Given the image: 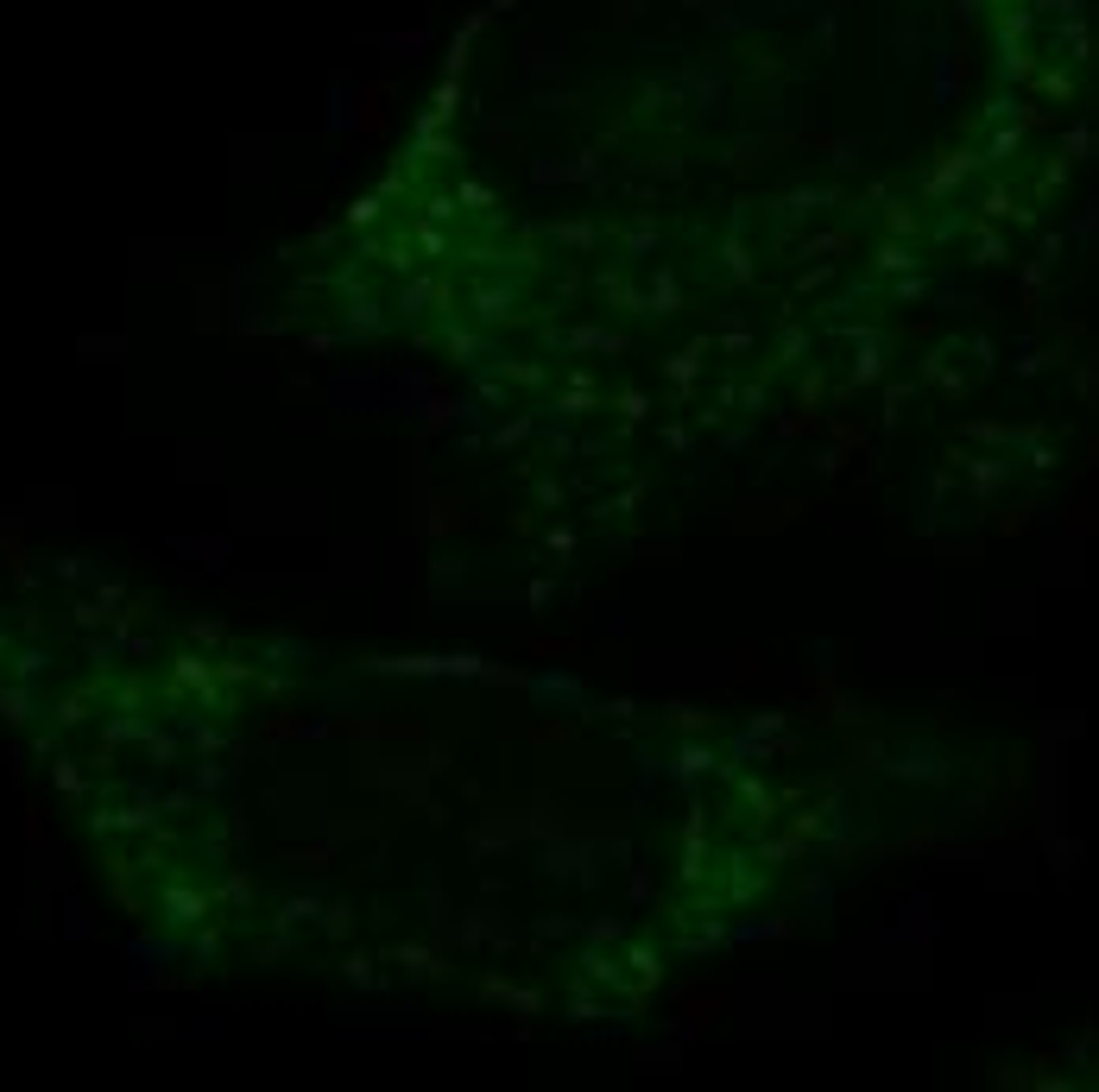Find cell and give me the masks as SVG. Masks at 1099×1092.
I'll list each match as a JSON object with an SVG mask.
<instances>
[{
    "label": "cell",
    "instance_id": "1",
    "mask_svg": "<svg viewBox=\"0 0 1099 1092\" xmlns=\"http://www.w3.org/2000/svg\"><path fill=\"white\" fill-rule=\"evenodd\" d=\"M525 694H531L538 707H569V714H582V701H587L582 676H576V670H563V663H550V670H538V676L525 682Z\"/></svg>",
    "mask_w": 1099,
    "mask_h": 1092
},
{
    "label": "cell",
    "instance_id": "2",
    "mask_svg": "<svg viewBox=\"0 0 1099 1092\" xmlns=\"http://www.w3.org/2000/svg\"><path fill=\"white\" fill-rule=\"evenodd\" d=\"M329 399L341 411H373V404H386V373H335Z\"/></svg>",
    "mask_w": 1099,
    "mask_h": 1092
},
{
    "label": "cell",
    "instance_id": "3",
    "mask_svg": "<svg viewBox=\"0 0 1099 1092\" xmlns=\"http://www.w3.org/2000/svg\"><path fill=\"white\" fill-rule=\"evenodd\" d=\"M475 316H480V328H487V323H513V316H518V291H513V285H487V278H480V285H475Z\"/></svg>",
    "mask_w": 1099,
    "mask_h": 1092
},
{
    "label": "cell",
    "instance_id": "4",
    "mask_svg": "<svg viewBox=\"0 0 1099 1092\" xmlns=\"http://www.w3.org/2000/svg\"><path fill=\"white\" fill-rule=\"evenodd\" d=\"M550 341H556V348H594V354H625V335H613V328H556V335H550Z\"/></svg>",
    "mask_w": 1099,
    "mask_h": 1092
},
{
    "label": "cell",
    "instance_id": "5",
    "mask_svg": "<svg viewBox=\"0 0 1099 1092\" xmlns=\"http://www.w3.org/2000/svg\"><path fill=\"white\" fill-rule=\"evenodd\" d=\"M386 404H392V411H424V404H430V379H424V373L386 379Z\"/></svg>",
    "mask_w": 1099,
    "mask_h": 1092
},
{
    "label": "cell",
    "instance_id": "6",
    "mask_svg": "<svg viewBox=\"0 0 1099 1092\" xmlns=\"http://www.w3.org/2000/svg\"><path fill=\"white\" fill-rule=\"evenodd\" d=\"M341 335H354V341H366V335H386L379 303H373V297H354V303H348V316H341Z\"/></svg>",
    "mask_w": 1099,
    "mask_h": 1092
},
{
    "label": "cell",
    "instance_id": "7",
    "mask_svg": "<svg viewBox=\"0 0 1099 1092\" xmlns=\"http://www.w3.org/2000/svg\"><path fill=\"white\" fill-rule=\"evenodd\" d=\"M392 960H399L404 973H417V979H437V973H442V960H437V953H430V947H411V941H404V947H392Z\"/></svg>",
    "mask_w": 1099,
    "mask_h": 1092
},
{
    "label": "cell",
    "instance_id": "8",
    "mask_svg": "<svg viewBox=\"0 0 1099 1092\" xmlns=\"http://www.w3.org/2000/svg\"><path fill=\"white\" fill-rule=\"evenodd\" d=\"M430 297H437V278H411L399 291V310L404 316H430Z\"/></svg>",
    "mask_w": 1099,
    "mask_h": 1092
},
{
    "label": "cell",
    "instance_id": "9",
    "mask_svg": "<svg viewBox=\"0 0 1099 1092\" xmlns=\"http://www.w3.org/2000/svg\"><path fill=\"white\" fill-rule=\"evenodd\" d=\"M582 966H587V973H594V979H600V985H620V991H632V985L620 979V966H613V960H607L600 947H587V953H582Z\"/></svg>",
    "mask_w": 1099,
    "mask_h": 1092
},
{
    "label": "cell",
    "instance_id": "10",
    "mask_svg": "<svg viewBox=\"0 0 1099 1092\" xmlns=\"http://www.w3.org/2000/svg\"><path fill=\"white\" fill-rule=\"evenodd\" d=\"M625 966H638V979H645V985H658V947L632 941V947H625Z\"/></svg>",
    "mask_w": 1099,
    "mask_h": 1092
},
{
    "label": "cell",
    "instance_id": "11",
    "mask_svg": "<svg viewBox=\"0 0 1099 1092\" xmlns=\"http://www.w3.org/2000/svg\"><path fill=\"white\" fill-rule=\"evenodd\" d=\"M708 765H714V758H708L701 745H683V752H676V777H683V783H689V777H701Z\"/></svg>",
    "mask_w": 1099,
    "mask_h": 1092
},
{
    "label": "cell",
    "instance_id": "12",
    "mask_svg": "<svg viewBox=\"0 0 1099 1092\" xmlns=\"http://www.w3.org/2000/svg\"><path fill=\"white\" fill-rule=\"evenodd\" d=\"M430 582H468V562H462V556H442V562H430Z\"/></svg>",
    "mask_w": 1099,
    "mask_h": 1092
},
{
    "label": "cell",
    "instance_id": "13",
    "mask_svg": "<svg viewBox=\"0 0 1099 1092\" xmlns=\"http://www.w3.org/2000/svg\"><path fill=\"white\" fill-rule=\"evenodd\" d=\"M613 411H620L625 424H638V417L651 411V399H645V392H620V399H613Z\"/></svg>",
    "mask_w": 1099,
    "mask_h": 1092
},
{
    "label": "cell",
    "instance_id": "14",
    "mask_svg": "<svg viewBox=\"0 0 1099 1092\" xmlns=\"http://www.w3.org/2000/svg\"><path fill=\"white\" fill-rule=\"evenodd\" d=\"M323 928H329V935H348V928H354V910H348V903H329V910H323Z\"/></svg>",
    "mask_w": 1099,
    "mask_h": 1092
},
{
    "label": "cell",
    "instance_id": "15",
    "mask_svg": "<svg viewBox=\"0 0 1099 1092\" xmlns=\"http://www.w3.org/2000/svg\"><path fill=\"white\" fill-rule=\"evenodd\" d=\"M569 1017H576V1023H594V1017H607V1011H600L594 998H582V985H576V998H569Z\"/></svg>",
    "mask_w": 1099,
    "mask_h": 1092
},
{
    "label": "cell",
    "instance_id": "16",
    "mask_svg": "<svg viewBox=\"0 0 1099 1092\" xmlns=\"http://www.w3.org/2000/svg\"><path fill=\"white\" fill-rule=\"evenodd\" d=\"M341 973H348V979L361 985V991H379V973H373V966H366V960H348V966H341Z\"/></svg>",
    "mask_w": 1099,
    "mask_h": 1092
},
{
    "label": "cell",
    "instance_id": "17",
    "mask_svg": "<svg viewBox=\"0 0 1099 1092\" xmlns=\"http://www.w3.org/2000/svg\"><path fill=\"white\" fill-rule=\"evenodd\" d=\"M518 600H525V607H550V600H556V582H531Z\"/></svg>",
    "mask_w": 1099,
    "mask_h": 1092
},
{
    "label": "cell",
    "instance_id": "18",
    "mask_svg": "<svg viewBox=\"0 0 1099 1092\" xmlns=\"http://www.w3.org/2000/svg\"><path fill=\"white\" fill-rule=\"evenodd\" d=\"M475 399H487V404H506V392H500V379H487V373H475Z\"/></svg>",
    "mask_w": 1099,
    "mask_h": 1092
},
{
    "label": "cell",
    "instance_id": "19",
    "mask_svg": "<svg viewBox=\"0 0 1099 1092\" xmlns=\"http://www.w3.org/2000/svg\"><path fill=\"white\" fill-rule=\"evenodd\" d=\"M670 379L689 386V379H696V354H676V361H670Z\"/></svg>",
    "mask_w": 1099,
    "mask_h": 1092
},
{
    "label": "cell",
    "instance_id": "20",
    "mask_svg": "<svg viewBox=\"0 0 1099 1092\" xmlns=\"http://www.w3.org/2000/svg\"><path fill=\"white\" fill-rule=\"evenodd\" d=\"M373 216H379V203H373V196H361V203L348 209V221H361V227H366V221H373Z\"/></svg>",
    "mask_w": 1099,
    "mask_h": 1092
},
{
    "label": "cell",
    "instance_id": "21",
    "mask_svg": "<svg viewBox=\"0 0 1099 1092\" xmlns=\"http://www.w3.org/2000/svg\"><path fill=\"white\" fill-rule=\"evenodd\" d=\"M462 203H475V209L487 203V209H493V190H480V183H462Z\"/></svg>",
    "mask_w": 1099,
    "mask_h": 1092
},
{
    "label": "cell",
    "instance_id": "22",
    "mask_svg": "<svg viewBox=\"0 0 1099 1092\" xmlns=\"http://www.w3.org/2000/svg\"><path fill=\"white\" fill-rule=\"evenodd\" d=\"M576 549V531H550V556H569Z\"/></svg>",
    "mask_w": 1099,
    "mask_h": 1092
},
{
    "label": "cell",
    "instance_id": "23",
    "mask_svg": "<svg viewBox=\"0 0 1099 1092\" xmlns=\"http://www.w3.org/2000/svg\"><path fill=\"white\" fill-rule=\"evenodd\" d=\"M417 247H424V253H437V259H442V234H437V227H417Z\"/></svg>",
    "mask_w": 1099,
    "mask_h": 1092
}]
</instances>
